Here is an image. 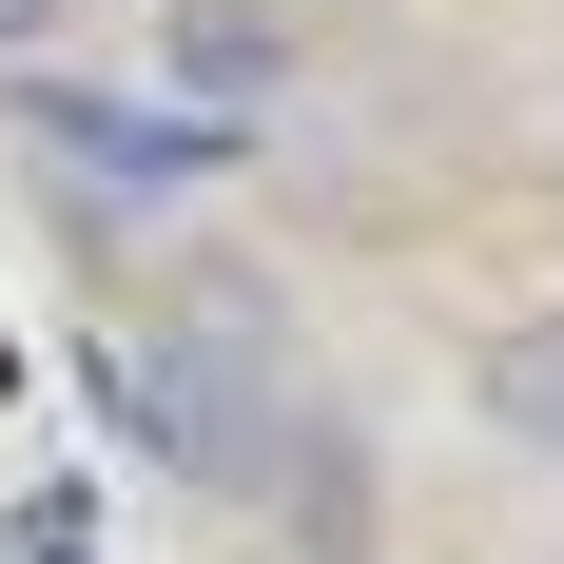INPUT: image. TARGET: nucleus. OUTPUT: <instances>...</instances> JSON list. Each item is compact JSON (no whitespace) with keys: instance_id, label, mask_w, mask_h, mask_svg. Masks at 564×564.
I'll return each mask as SVG.
<instances>
[{"instance_id":"7ed1b4c3","label":"nucleus","mask_w":564,"mask_h":564,"mask_svg":"<svg viewBox=\"0 0 564 564\" xmlns=\"http://www.w3.org/2000/svg\"><path fill=\"white\" fill-rule=\"evenodd\" d=\"M273 58H292V20H273V0H175V78H195V98H234V117H253V98H273Z\"/></svg>"},{"instance_id":"f257e3e1","label":"nucleus","mask_w":564,"mask_h":564,"mask_svg":"<svg viewBox=\"0 0 564 564\" xmlns=\"http://www.w3.org/2000/svg\"><path fill=\"white\" fill-rule=\"evenodd\" d=\"M156 448L195 467V487H234V507H273L292 545H370V487H350V409L292 370V332L253 312V292H195L156 350Z\"/></svg>"},{"instance_id":"39448f33","label":"nucleus","mask_w":564,"mask_h":564,"mask_svg":"<svg viewBox=\"0 0 564 564\" xmlns=\"http://www.w3.org/2000/svg\"><path fill=\"white\" fill-rule=\"evenodd\" d=\"M40 20H58V0H0V58H20V40H40Z\"/></svg>"},{"instance_id":"f03ea898","label":"nucleus","mask_w":564,"mask_h":564,"mask_svg":"<svg viewBox=\"0 0 564 564\" xmlns=\"http://www.w3.org/2000/svg\"><path fill=\"white\" fill-rule=\"evenodd\" d=\"M20 117H40L78 175H117V195H195V175L253 156V117H215V98H20Z\"/></svg>"},{"instance_id":"20e7f679","label":"nucleus","mask_w":564,"mask_h":564,"mask_svg":"<svg viewBox=\"0 0 564 564\" xmlns=\"http://www.w3.org/2000/svg\"><path fill=\"white\" fill-rule=\"evenodd\" d=\"M487 429L564 467V312H545V332H507V350H487Z\"/></svg>"}]
</instances>
